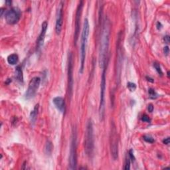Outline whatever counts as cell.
<instances>
[{
    "label": "cell",
    "mask_w": 170,
    "mask_h": 170,
    "mask_svg": "<svg viewBox=\"0 0 170 170\" xmlns=\"http://www.w3.org/2000/svg\"><path fill=\"white\" fill-rule=\"evenodd\" d=\"M110 35V23L108 19L106 17L102 25L99 49V64L100 68L102 69L107 68L108 63Z\"/></svg>",
    "instance_id": "obj_1"
},
{
    "label": "cell",
    "mask_w": 170,
    "mask_h": 170,
    "mask_svg": "<svg viewBox=\"0 0 170 170\" xmlns=\"http://www.w3.org/2000/svg\"><path fill=\"white\" fill-rule=\"evenodd\" d=\"M90 33V25L88 19H85L82 27L81 40V49H80V60H81V66H80V73H83L85 63V58H86V47L88 44V40Z\"/></svg>",
    "instance_id": "obj_2"
},
{
    "label": "cell",
    "mask_w": 170,
    "mask_h": 170,
    "mask_svg": "<svg viewBox=\"0 0 170 170\" xmlns=\"http://www.w3.org/2000/svg\"><path fill=\"white\" fill-rule=\"evenodd\" d=\"M93 123L91 119L87 122L86 132L84 136V151L86 156L91 158L94 148V133H93Z\"/></svg>",
    "instance_id": "obj_3"
},
{
    "label": "cell",
    "mask_w": 170,
    "mask_h": 170,
    "mask_svg": "<svg viewBox=\"0 0 170 170\" xmlns=\"http://www.w3.org/2000/svg\"><path fill=\"white\" fill-rule=\"evenodd\" d=\"M69 164H70V169H74L76 168V131L75 128H73V132H72L70 156H69Z\"/></svg>",
    "instance_id": "obj_4"
},
{
    "label": "cell",
    "mask_w": 170,
    "mask_h": 170,
    "mask_svg": "<svg viewBox=\"0 0 170 170\" xmlns=\"http://www.w3.org/2000/svg\"><path fill=\"white\" fill-rule=\"evenodd\" d=\"M106 68L102 69V78L100 83V97L99 113L101 119H103L104 116V105H105V90H106Z\"/></svg>",
    "instance_id": "obj_5"
},
{
    "label": "cell",
    "mask_w": 170,
    "mask_h": 170,
    "mask_svg": "<svg viewBox=\"0 0 170 170\" xmlns=\"http://www.w3.org/2000/svg\"><path fill=\"white\" fill-rule=\"evenodd\" d=\"M118 141L117 131L114 123L112 124L110 133V151L114 160H116L118 156Z\"/></svg>",
    "instance_id": "obj_6"
},
{
    "label": "cell",
    "mask_w": 170,
    "mask_h": 170,
    "mask_svg": "<svg viewBox=\"0 0 170 170\" xmlns=\"http://www.w3.org/2000/svg\"><path fill=\"white\" fill-rule=\"evenodd\" d=\"M41 83V79L38 76H35L30 81L29 83V86L27 90L25 92V98L27 100H29L33 98L35 95L36 94L37 90L39 89V87Z\"/></svg>",
    "instance_id": "obj_7"
},
{
    "label": "cell",
    "mask_w": 170,
    "mask_h": 170,
    "mask_svg": "<svg viewBox=\"0 0 170 170\" xmlns=\"http://www.w3.org/2000/svg\"><path fill=\"white\" fill-rule=\"evenodd\" d=\"M73 57L72 53H69L68 58V91L70 98L73 94Z\"/></svg>",
    "instance_id": "obj_8"
},
{
    "label": "cell",
    "mask_w": 170,
    "mask_h": 170,
    "mask_svg": "<svg viewBox=\"0 0 170 170\" xmlns=\"http://www.w3.org/2000/svg\"><path fill=\"white\" fill-rule=\"evenodd\" d=\"M21 12L17 7H13L5 12V19L7 23L10 25H14L20 19Z\"/></svg>",
    "instance_id": "obj_9"
},
{
    "label": "cell",
    "mask_w": 170,
    "mask_h": 170,
    "mask_svg": "<svg viewBox=\"0 0 170 170\" xmlns=\"http://www.w3.org/2000/svg\"><path fill=\"white\" fill-rule=\"evenodd\" d=\"M82 7H83V1L79 2L76 9V18H75V30H74V44L76 43L77 40L79 38V35L80 32V23H81V17L82 14Z\"/></svg>",
    "instance_id": "obj_10"
},
{
    "label": "cell",
    "mask_w": 170,
    "mask_h": 170,
    "mask_svg": "<svg viewBox=\"0 0 170 170\" xmlns=\"http://www.w3.org/2000/svg\"><path fill=\"white\" fill-rule=\"evenodd\" d=\"M63 3L61 1L58 4V9L57 11V17H56L55 24V31L57 35L61 33L63 26Z\"/></svg>",
    "instance_id": "obj_11"
},
{
    "label": "cell",
    "mask_w": 170,
    "mask_h": 170,
    "mask_svg": "<svg viewBox=\"0 0 170 170\" xmlns=\"http://www.w3.org/2000/svg\"><path fill=\"white\" fill-rule=\"evenodd\" d=\"M42 27H41V31L40 33L38 40H37V49H39L42 47V45H43V42L45 40V34H46V31L48 27V23L46 21H45L43 23H42Z\"/></svg>",
    "instance_id": "obj_12"
},
{
    "label": "cell",
    "mask_w": 170,
    "mask_h": 170,
    "mask_svg": "<svg viewBox=\"0 0 170 170\" xmlns=\"http://www.w3.org/2000/svg\"><path fill=\"white\" fill-rule=\"evenodd\" d=\"M53 102L54 103L55 107L57 108L61 112L64 113L65 112V102L63 97H55L53 100Z\"/></svg>",
    "instance_id": "obj_13"
},
{
    "label": "cell",
    "mask_w": 170,
    "mask_h": 170,
    "mask_svg": "<svg viewBox=\"0 0 170 170\" xmlns=\"http://www.w3.org/2000/svg\"><path fill=\"white\" fill-rule=\"evenodd\" d=\"M38 111H39V104H37L33 108V110L31 111V112L30 113V122L32 125H33L35 123L37 114H38Z\"/></svg>",
    "instance_id": "obj_14"
},
{
    "label": "cell",
    "mask_w": 170,
    "mask_h": 170,
    "mask_svg": "<svg viewBox=\"0 0 170 170\" xmlns=\"http://www.w3.org/2000/svg\"><path fill=\"white\" fill-rule=\"evenodd\" d=\"M19 61V57L18 55L16 54H12L8 56L7 57V62L9 65H16L18 63Z\"/></svg>",
    "instance_id": "obj_15"
},
{
    "label": "cell",
    "mask_w": 170,
    "mask_h": 170,
    "mask_svg": "<svg viewBox=\"0 0 170 170\" xmlns=\"http://www.w3.org/2000/svg\"><path fill=\"white\" fill-rule=\"evenodd\" d=\"M15 77L19 81L23 82V72L22 68L20 66H17L15 70Z\"/></svg>",
    "instance_id": "obj_16"
},
{
    "label": "cell",
    "mask_w": 170,
    "mask_h": 170,
    "mask_svg": "<svg viewBox=\"0 0 170 170\" xmlns=\"http://www.w3.org/2000/svg\"><path fill=\"white\" fill-rule=\"evenodd\" d=\"M45 152L46 153L49 154L50 155V153L52 152V150H53V144L52 143L50 142V141H47V142L46 143V145H45Z\"/></svg>",
    "instance_id": "obj_17"
},
{
    "label": "cell",
    "mask_w": 170,
    "mask_h": 170,
    "mask_svg": "<svg viewBox=\"0 0 170 170\" xmlns=\"http://www.w3.org/2000/svg\"><path fill=\"white\" fill-rule=\"evenodd\" d=\"M153 66H154V68H156V71L158 72V73L159 74V75L162 76V74H163V73H162V71H161V68L160 67V65H159L158 63H153Z\"/></svg>",
    "instance_id": "obj_18"
},
{
    "label": "cell",
    "mask_w": 170,
    "mask_h": 170,
    "mask_svg": "<svg viewBox=\"0 0 170 170\" xmlns=\"http://www.w3.org/2000/svg\"><path fill=\"white\" fill-rule=\"evenodd\" d=\"M143 139L146 142H148V143H152L154 142V139L152 137L150 136V135H143Z\"/></svg>",
    "instance_id": "obj_19"
},
{
    "label": "cell",
    "mask_w": 170,
    "mask_h": 170,
    "mask_svg": "<svg viewBox=\"0 0 170 170\" xmlns=\"http://www.w3.org/2000/svg\"><path fill=\"white\" fill-rule=\"evenodd\" d=\"M127 86L131 92L134 91L135 89H136V85H135V83H133V82H128L127 84Z\"/></svg>",
    "instance_id": "obj_20"
},
{
    "label": "cell",
    "mask_w": 170,
    "mask_h": 170,
    "mask_svg": "<svg viewBox=\"0 0 170 170\" xmlns=\"http://www.w3.org/2000/svg\"><path fill=\"white\" fill-rule=\"evenodd\" d=\"M130 158H126V160H125V165H124V169L128 170L130 169Z\"/></svg>",
    "instance_id": "obj_21"
},
{
    "label": "cell",
    "mask_w": 170,
    "mask_h": 170,
    "mask_svg": "<svg viewBox=\"0 0 170 170\" xmlns=\"http://www.w3.org/2000/svg\"><path fill=\"white\" fill-rule=\"evenodd\" d=\"M142 120L144 122H150V119L147 115H146V114H144V115H143L142 117Z\"/></svg>",
    "instance_id": "obj_22"
},
{
    "label": "cell",
    "mask_w": 170,
    "mask_h": 170,
    "mask_svg": "<svg viewBox=\"0 0 170 170\" xmlns=\"http://www.w3.org/2000/svg\"><path fill=\"white\" fill-rule=\"evenodd\" d=\"M129 158L130 159H132V161H134L135 159V158L134 156V153H133V151L132 150H130L129 151Z\"/></svg>",
    "instance_id": "obj_23"
},
{
    "label": "cell",
    "mask_w": 170,
    "mask_h": 170,
    "mask_svg": "<svg viewBox=\"0 0 170 170\" xmlns=\"http://www.w3.org/2000/svg\"><path fill=\"white\" fill-rule=\"evenodd\" d=\"M148 110L149 111V112H153V106L152 104H150L148 106Z\"/></svg>",
    "instance_id": "obj_24"
},
{
    "label": "cell",
    "mask_w": 170,
    "mask_h": 170,
    "mask_svg": "<svg viewBox=\"0 0 170 170\" xmlns=\"http://www.w3.org/2000/svg\"><path fill=\"white\" fill-rule=\"evenodd\" d=\"M149 94L151 96V97H153V96L156 95V92L154 91V90L152 89H149Z\"/></svg>",
    "instance_id": "obj_25"
},
{
    "label": "cell",
    "mask_w": 170,
    "mask_h": 170,
    "mask_svg": "<svg viewBox=\"0 0 170 170\" xmlns=\"http://www.w3.org/2000/svg\"><path fill=\"white\" fill-rule=\"evenodd\" d=\"M164 39V41H165V42H166V43H169V41H170V38H169V35L165 36Z\"/></svg>",
    "instance_id": "obj_26"
},
{
    "label": "cell",
    "mask_w": 170,
    "mask_h": 170,
    "mask_svg": "<svg viewBox=\"0 0 170 170\" xmlns=\"http://www.w3.org/2000/svg\"><path fill=\"white\" fill-rule=\"evenodd\" d=\"M163 143L166 145H168L169 143V138L168 137L167 138H165V139L163 140Z\"/></svg>",
    "instance_id": "obj_27"
},
{
    "label": "cell",
    "mask_w": 170,
    "mask_h": 170,
    "mask_svg": "<svg viewBox=\"0 0 170 170\" xmlns=\"http://www.w3.org/2000/svg\"><path fill=\"white\" fill-rule=\"evenodd\" d=\"M164 53H166V55H168V53H169V47H167V46L165 47L164 49Z\"/></svg>",
    "instance_id": "obj_28"
}]
</instances>
